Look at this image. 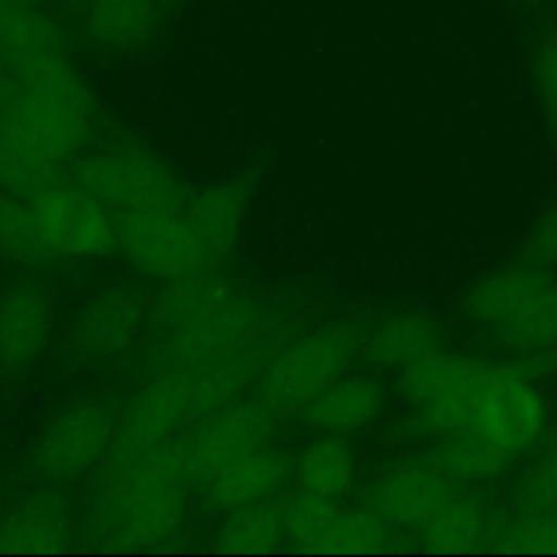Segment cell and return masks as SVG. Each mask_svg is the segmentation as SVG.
I'll use <instances>...</instances> for the list:
<instances>
[{
  "mask_svg": "<svg viewBox=\"0 0 557 557\" xmlns=\"http://www.w3.org/2000/svg\"><path fill=\"white\" fill-rule=\"evenodd\" d=\"M165 366L202 368L242 355L272 359L281 329L228 276L200 270L170 281L152 307Z\"/></svg>",
  "mask_w": 557,
  "mask_h": 557,
  "instance_id": "1",
  "label": "cell"
},
{
  "mask_svg": "<svg viewBox=\"0 0 557 557\" xmlns=\"http://www.w3.org/2000/svg\"><path fill=\"white\" fill-rule=\"evenodd\" d=\"M13 89L0 107V133L35 154L63 163L91 139L96 100L67 50L9 61Z\"/></svg>",
  "mask_w": 557,
  "mask_h": 557,
  "instance_id": "2",
  "label": "cell"
},
{
  "mask_svg": "<svg viewBox=\"0 0 557 557\" xmlns=\"http://www.w3.org/2000/svg\"><path fill=\"white\" fill-rule=\"evenodd\" d=\"M189 476L178 440L104 474L89 509V533L109 546H152L176 535L185 520Z\"/></svg>",
  "mask_w": 557,
  "mask_h": 557,
  "instance_id": "3",
  "label": "cell"
},
{
  "mask_svg": "<svg viewBox=\"0 0 557 557\" xmlns=\"http://www.w3.org/2000/svg\"><path fill=\"white\" fill-rule=\"evenodd\" d=\"M470 322L524 352L557 348V272L522 261L485 274L461 296Z\"/></svg>",
  "mask_w": 557,
  "mask_h": 557,
  "instance_id": "4",
  "label": "cell"
},
{
  "mask_svg": "<svg viewBox=\"0 0 557 557\" xmlns=\"http://www.w3.org/2000/svg\"><path fill=\"white\" fill-rule=\"evenodd\" d=\"M366 329L352 320L326 322L278 348L257 374V398L278 416L300 413L337 381L361 352Z\"/></svg>",
  "mask_w": 557,
  "mask_h": 557,
  "instance_id": "5",
  "label": "cell"
},
{
  "mask_svg": "<svg viewBox=\"0 0 557 557\" xmlns=\"http://www.w3.org/2000/svg\"><path fill=\"white\" fill-rule=\"evenodd\" d=\"M74 183L120 211H172L187 205L178 176L148 150L104 148L74 165Z\"/></svg>",
  "mask_w": 557,
  "mask_h": 557,
  "instance_id": "6",
  "label": "cell"
},
{
  "mask_svg": "<svg viewBox=\"0 0 557 557\" xmlns=\"http://www.w3.org/2000/svg\"><path fill=\"white\" fill-rule=\"evenodd\" d=\"M189 420H196L191 374L178 366H163L133 396L124 416L117 420L111 446L102 459L104 474H113L170 442Z\"/></svg>",
  "mask_w": 557,
  "mask_h": 557,
  "instance_id": "7",
  "label": "cell"
},
{
  "mask_svg": "<svg viewBox=\"0 0 557 557\" xmlns=\"http://www.w3.org/2000/svg\"><path fill=\"white\" fill-rule=\"evenodd\" d=\"M490 363L440 348L403 370L400 387L420 424L440 437L472 431L476 389Z\"/></svg>",
  "mask_w": 557,
  "mask_h": 557,
  "instance_id": "8",
  "label": "cell"
},
{
  "mask_svg": "<svg viewBox=\"0 0 557 557\" xmlns=\"http://www.w3.org/2000/svg\"><path fill=\"white\" fill-rule=\"evenodd\" d=\"M548 424L544 396L516 366L490 363L474 398L472 431L511 457L533 448Z\"/></svg>",
  "mask_w": 557,
  "mask_h": 557,
  "instance_id": "9",
  "label": "cell"
},
{
  "mask_svg": "<svg viewBox=\"0 0 557 557\" xmlns=\"http://www.w3.org/2000/svg\"><path fill=\"white\" fill-rule=\"evenodd\" d=\"M276 422L278 413L257 396L235 398L202 416L185 437H178L189 481L205 483L226 463L270 446Z\"/></svg>",
  "mask_w": 557,
  "mask_h": 557,
  "instance_id": "10",
  "label": "cell"
},
{
  "mask_svg": "<svg viewBox=\"0 0 557 557\" xmlns=\"http://www.w3.org/2000/svg\"><path fill=\"white\" fill-rule=\"evenodd\" d=\"M117 248L144 274L178 281L211 265V259L183 211H120Z\"/></svg>",
  "mask_w": 557,
  "mask_h": 557,
  "instance_id": "11",
  "label": "cell"
},
{
  "mask_svg": "<svg viewBox=\"0 0 557 557\" xmlns=\"http://www.w3.org/2000/svg\"><path fill=\"white\" fill-rule=\"evenodd\" d=\"M41 239L52 255L100 259L117 248L115 218L81 185H52L30 200Z\"/></svg>",
  "mask_w": 557,
  "mask_h": 557,
  "instance_id": "12",
  "label": "cell"
},
{
  "mask_svg": "<svg viewBox=\"0 0 557 557\" xmlns=\"http://www.w3.org/2000/svg\"><path fill=\"white\" fill-rule=\"evenodd\" d=\"M115 413L102 403H78L54 416L37 437L30 461L46 481H74L100 463L111 446Z\"/></svg>",
  "mask_w": 557,
  "mask_h": 557,
  "instance_id": "13",
  "label": "cell"
},
{
  "mask_svg": "<svg viewBox=\"0 0 557 557\" xmlns=\"http://www.w3.org/2000/svg\"><path fill=\"white\" fill-rule=\"evenodd\" d=\"M146 320L144 296L131 285H113L81 307L72 326V344L87 359H111L133 346Z\"/></svg>",
  "mask_w": 557,
  "mask_h": 557,
  "instance_id": "14",
  "label": "cell"
},
{
  "mask_svg": "<svg viewBox=\"0 0 557 557\" xmlns=\"http://www.w3.org/2000/svg\"><path fill=\"white\" fill-rule=\"evenodd\" d=\"M459 487L461 483L448 479L426 459L407 461L374 481L366 505L392 527L418 531Z\"/></svg>",
  "mask_w": 557,
  "mask_h": 557,
  "instance_id": "15",
  "label": "cell"
},
{
  "mask_svg": "<svg viewBox=\"0 0 557 557\" xmlns=\"http://www.w3.org/2000/svg\"><path fill=\"white\" fill-rule=\"evenodd\" d=\"M54 311L35 285H13L0 294V372H26L48 348Z\"/></svg>",
  "mask_w": 557,
  "mask_h": 557,
  "instance_id": "16",
  "label": "cell"
},
{
  "mask_svg": "<svg viewBox=\"0 0 557 557\" xmlns=\"http://www.w3.org/2000/svg\"><path fill=\"white\" fill-rule=\"evenodd\" d=\"M72 540V505L57 490L26 496L0 522V548L11 553H59L67 550Z\"/></svg>",
  "mask_w": 557,
  "mask_h": 557,
  "instance_id": "17",
  "label": "cell"
},
{
  "mask_svg": "<svg viewBox=\"0 0 557 557\" xmlns=\"http://www.w3.org/2000/svg\"><path fill=\"white\" fill-rule=\"evenodd\" d=\"M289 474V459L281 450L263 446L213 472L202 483L205 498L218 511L268 500L283 487Z\"/></svg>",
  "mask_w": 557,
  "mask_h": 557,
  "instance_id": "18",
  "label": "cell"
},
{
  "mask_svg": "<svg viewBox=\"0 0 557 557\" xmlns=\"http://www.w3.org/2000/svg\"><path fill=\"white\" fill-rule=\"evenodd\" d=\"M161 0H83L85 37L104 52H133L148 44L163 20Z\"/></svg>",
  "mask_w": 557,
  "mask_h": 557,
  "instance_id": "19",
  "label": "cell"
},
{
  "mask_svg": "<svg viewBox=\"0 0 557 557\" xmlns=\"http://www.w3.org/2000/svg\"><path fill=\"white\" fill-rule=\"evenodd\" d=\"M385 405L379 379L350 374L333 381L302 411V420L326 435H348L372 424Z\"/></svg>",
  "mask_w": 557,
  "mask_h": 557,
  "instance_id": "20",
  "label": "cell"
},
{
  "mask_svg": "<svg viewBox=\"0 0 557 557\" xmlns=\"http://www.w3.org/2000/svg\"><path fill=\"white\" fill-rule=\"evenodd\" d=\"M183 215L213 263L228 257L239 242L248 215V191L237 181L211 183L187 198Z\"/></svg>",
  "mask_w": 557,
  "mask_h": 557,
  "instance_id": "21",
  "label": "cell"
},
{
  "mask_svg": "<svg viewBox=\"0 0 557 557\" xmlns=\"http://www.w3.org/2000/svg\"><path fill=\"white\" fill-rule=\"evenodd\" d=\"M444 339L442 326L429 313L405 311L385 318L366 333L363 357L379 368L407 370L431 352L440 350Z\"/></svg>",
  "mask_w": 557,
  "mask_h": 557,
  "instance_id": "22",
  "label": "cell"
},
{
  "mask_svg": "<svg viewBox=\"0 0 557 557\" xmlns=\"http://www.w3.org/2000/svg\"><path fill=\"white\" fill-rule=\"evenodd\" d=\"M490 522L485 503L476 494L459 487L418 529V535L431 553H470L485 544Z\"/></svg>",
  "mask_w": 557,
  "mask_h": 557,
  "instance_id": "23",
  "label": "cell"
},
{
  "mask_svg": "<svg viewBox=\"0 0 557 557\" xmlns=\"http://www.w3.org/2000/svg\"><path fill=\"white\" fill-rule=\"evenodd\" d=\"M457 483L494 481L511 463V455L476 431L442 435L424 457Z\"/></svg>",
  "mask_w": 557,
  "mask_h": 557,
  "instance_id": "24",
  "label": "cell"
},
{
  "mask_svg": "<svg viewBox=\"0 0 557 557\" xmlns=\"http://www.w3.org/2000/svg\"><path fill=\"white\" fill-rule=\"evenodd\" d=\"M292 474L298 490H307L326 498H339L350 492L357 476V461L352 448L342 435H326L311 440L300 448L292 463Z\"/></svg>",
  "mask_w": 557,
  "mask_h": 557,
  "instance_id": "25",
  "label": "cell"
},
{
  "mask_svg": "<svg viewBox=\"0 0 557 557\" xmlns=\"http://www.w3.org/2000/svg\"><path fill=\"white\" fill-rule=\"evenodd\" d=\"M0 50L9 61L39 52L70 50V37L65 26L46 9L0 0Z\"/></svg>",
  "mask_w": 557,
  "mask_h": 557,
  "instance_id": "26",
  "label": "cell"
},
{
  "mask_svg": "<svg viewBox=\"0 0 557 557\" xmlns=\"http://www.w3.org/2000/svg\"><path fill=\"white\" fill-rule=\"evenodd\" d=\"M285 537L283 505L268 498L224 511V520L215 533V546L224 553H270Z\"/></svg>",
  "mask_w": 557,
  "mask_h": 557,
  "instance_id": "27",
  "label": "cell"
},
{
  "mask_svg": "<svg viewBox=\"0 0 557 557\" xmlns=\"http://www.w3.org/2000/svg\"><path fill=\"white\" fill-rule=\"evenodd\" d=\"M485 548L498 553L557 555V509L513 511V516L490 522Z\"/></svg>",
  "mask_w": 557,
  "mask_h": 557,
  "instance_id": "28",
  "label": "cell"
},
{
  "mask_svg": "<svg viewBox=\"0 0 557 557\" xmlns=\"http://www.w3.org/2000/svg\"><path fill=\"white\" fill-rule=\"evenodd\" d=\"M392 524L366 505L342 509L313 553H383L392 548Z\"/></svg>",
  "mask_w": 557,
  "mask_h": 557,
  "instance_id": "29",
  "label": "cell"
},
{
  "mask_svg": "<svg viewBox=\"0 0 557 557\" xmlns=\"http://www.w3.org/2000/svg\"><path fill=\"white\" fill-rule=\"evenodd\" d=\"M61 163L48 161L0 133V187L4 194L33 200L59 183Z\"/></svg>",
  "mask_w": 557,
  "mask_h": 557,
  "instance_id": "30",
  "label": "cell"
},
{
  "mask_svg": "<svg viewBox=\"0 0 557 557\" xmlns=\"http://www.w3.org/2000/svg\"><path fill=\"white\" fill-rule=\"evenodd\" d=\"M0 252L15 263H41L52 252L46 248L30 200L0 196Z\"/></svg>",
  "mask_w": 557,
  "mask_h": 557,
  "instance_id": "31",
  "label": "cell"
},
{
  "mask_svg": "<svg viewBox=\"0 0 557 557\" xmlns=\"http://www.w3.org/2000/svg\"><path fill=\"white\" fill-rule=\"evenodd\" d=\"M342 507L335 498H326L307 490H298L285 505H283V522L285 535L307 553L320 544V540L329 533Z\"/></svg>",
  "mask_w": 557,
  "mask_h": 557,
  "instance_id": "32",
  "label": "cell"
},
{
  "mask_svg": "<svg viewBox=\"0 0 557 557\" xmlns=\"http://www.w3.org/2000/svg\"><path fill=\"white\" fill-rule=\"evenodd\" d=\"M513 511L557 509V437L550 435L544 450L520 474L511 492Z\"/></svg>",
  "mask_w": 557,
  "mask_h": 557,
  "instance_id": "33",
  "label": "cell"
},
{
  "mask_svg": "<svg viewBox=\"0 0 557 557\" xmlns=\"http://www.w3.org/2000/svg\"><path fill=\"white\" fill-rule=\"evenodd\" d=\"M531 74L542 109L557 133V30L542 35L535 44Z\"/></svg>",
  "mask_w": 557,
  "mask_h": 557,
  "instance_id": "34",
  "label": "cell"
},
{
  "mask_svg": "<svg viewBox=\"0 0 557 557\" xmlns=\"http://www.w3.org/2000/svg\"><path fill=\"white\" fill-rule=\"evenodd\" d=\"M522 255L531 263L557 268V205L533 226L522 246Z\"/></svg>",
  "mask_w": 557,
  "mask_h": 557,
  "instance_id": "35",
  "label": "cell"
},
{
  "mask_svg": "<svg viewBox=\"0 0 557 557\" xmlns=\"http://www.w3.org/2000/svg\"><path fill=\"white\" fill-rule=\"evenodd\" d=\"M11 89H13V72L9 65V59L0 50V107L7 102Z\"/></svg>",
  "mask_w": 557,
  "mask_h": 557,
  "instance_id": "36",
  "label": "cell"
},
{
  "mask_svg": "<svg viewBox=\"0 0 557 557\" xmlns=\"http://www.w3.org/2000/svg\"><path fill=\"white\" fill-rule=\"evenodd\" d=\"M11 2L24 4V7H33V9H46L52 0H11Z\"/></svg>",
  "mask_w": 557,
  "mask_h": 557,
  "instance_id": "37",
  "label": "cell"
},
{
  "mask_svg": "<svg viewBox=\"0 0 557 557\" xmlns=\"http://www.w3.org/2000/svg\"><path fill=\"white\" fill-rule=\"evenodd\" d=\"M165 7H174V4H178V2H183V0H161Z\"/></svg>",
  "mask_w": 557,
  "mask_h": 557,
  "instance_id": "38",
  "label": "cell"
},
{
  "mask_svg": "<svg viewBox=\"0 0 557 557\" xmlns=\"http://www.w3.org/2000/svg\"><path fill=\"white\" fill-rule=\"evenodd\" d=\"M553 437H557V431H555V433H553Z\"/></svg>",
  "mask_w": 557,
  "mask_h": 557,
  "instance_id": "39",
  "label": "cell"
}]
</instances>
